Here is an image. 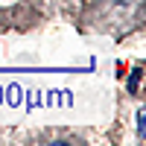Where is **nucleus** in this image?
<instances>
[]
</instances>
